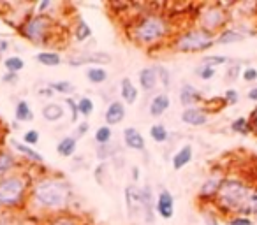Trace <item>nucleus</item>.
I'll use <instances>...</instances> for the list:
<instances>
[{"mask_svg": "<svg viewBox=\"0 0 257 225\" xmlns=\"http://www.w3.org/2000/svg\"><path fill=\"white\" fill-rule=\"evenodd\" d=\"M173 32V25L164 15L147 13L131 23L128 37L134 44L143 48H155L162 44Z\"/></svg>", "mask_w": 257, "mask_h": 225, "instance_id": "1", "label": "nucleus"}, {"mask_svg": "<svg viewBox=\"0 0 257 225\" xmlns=\"http://www.w3.org/2000/svg\"><path fill=\"white\" fill-rule=\"evenodd\" d=\"M71 200V186L65 179L46 176L34 183L30 190V202L37 209L64 211Z\"/></svg>", "mask_w": 257, "mask_h": 225, "instance_id": "2", "label": "nucleus"}, {"mask_svg": "<svg viewBox=\"0 0 257 225\" xmlns=\"http://www.w3.org/2000/svg\"><path fill=\"white\" fill-rule=\"evenodd\" d=\"M250 192H252V188L243 179L224 178L217 195H215V204L222 213L241 214V209L248 199Z\"/></svg>", "mask_w": 257, "mask_h": 225, "instance_id": "3", "label": "nucleus"}, {"mask_svg": "<svg viewBox=\"0 0 257 225\" xmlns=\"http://www.w3.org/2000/svg\"><path fill=\"white\" fill-rule=\"evenodd\" d=\"M30 179L29 176L11 172V174L0 178V207L15 209L22 207L29 199Z\"/></svg>", "mask_w": 257, "mask_h": 225, "instance_id": "4", "label": "nucleus"}, {"mask_svg": "<svg viewBox=\"0 0 257 225\" xmlns=\"http://www.w3.org/2000/svg\"><path fill=\"white\" fill-rule=\"evenodd\" d=\"M18 30L27 41L43 46V44H50L55 34V23L50 15H36L29 16Z\"/></svg>", "mask_w": 257, "mask_h": 225, "instance_id": "5", "label": "nucleus"}, {"mask_svg": "<svg viewBox=\"0 0 257 225\" xmlns=\"http://www.w3.org/2000/svg\"><path fill=\"white\" fill-rule=\"evenodd\" d=\"M215 39L217 37L213 34L206 32V30L199 29V27H194V29L180 34L173 41V48L176 51H182V53H201V51L210 50L215 44Z\"/></svg>", "mask_w": 257, "mask_h": 225, "instance_id": "6", "label": "nucleus"}, {"mask_svg": "<svg viewBox=\"0 0 257 225\" xmlns=\"http://www.w3.org/2000/svg\"><path fill=\"white\" fill-rule=\"evenodd\" d=\"M227 22H229V13L225 9H222L220 6H206L197 15V27L213 34V36L218 30H224Z\"/></svg>", "mask_w": 257, "mask_h": 225, "instance_id": "7", "label": "nucleus"}, {"mask_svg": "<svg viewBox=\"0 0 257 225\" xmlns=\"http://www.w3.org/2000/svg\"><path fill=\"white\" fill-rule=\"evenodd\" d=\"M125 202H127V211L131 216L143 214V197H141V188L136 185H128L125 188Z\"/></svg>", "mask_w": 257, "mask_h": 225, "instance_id": "8", "label": "nucleus"}, {"mask_svg": "<svg viewBox=\"0 0 257 225\" xmlns=\"http://www.w3.org/2000/svg\"><path fill=\"white\" fill-rule=\"evenodd\" d=\"M157 214L164 220H169L175 214V197L169 190H161L157 195V204H155Z\"/></svg>", "mask_w": 257, "mask_h": 225, "instance_id": "9", "label": "nucleus"}, {"mask_svg": "<svg viewBox=\"0 0 257 225\" xmlns=\"http://www.w3.org/2000/svg\"><path fill=\"white\" fill-rule=\"evenodd\" d=\"M69 64L79 67V65L85 64H97L102 67L104 64H111V57L106 53H83V55H74V57L69 58Z\"/></svg>", "mask_w": 257, "mask_h": 225, "instance_id": "10", "label": "nucleus"}, {"mask_svg": "<svg viewBox=\"0 0 257 225\" xmlns=\"http://www.w3.org/2000/svg\"><path fill=\"white\" fill-rule=\"evenodd\" d=\"M182 122L190 127H201L208 123V113H204L203 107H185L182 113Z\"/></svg>", "mask_w": 257, "mask_h": 225, "instance_id": "11", "label": "nucleus"}, {"mask_svg": "<svg viewBox=\"0 0 257 225\" xmlns=\"http://www.w3.org/2000/svg\"><path fill=\"white\" fill-rule=\"evenodd\" d=\"M180 102L187 107H194L196 104L203 102V93H201L196 86L185 83V85L180 88Z\"/></svg>", "mask_w": 257, "mask_h": 225, "instance_id": "12", "label": "nucleus"}, {"mask_svg": "<svg viewBox=\"0 0 257 225\" xmlns=\"http://www.w3.org/2000/svg\"><path fill=\"white\" fill-rule=\"evenodd\" d=\"M123 141H125V146L131 148V150L145 151V148H147L143 134L138 129H134V127H127L123 130Z\"/></svg>", "mask_w": 257, "mask_h": 225, "instance_id": "13", "label": "nucleus"}, {"mask_svg": "<svg viewBox=\"0 0 257 225\" xmlns=\"http://www.w3.org/2000/svg\"><path fill=\"white\" fill-rule=\"evenodd\" d=\"M220 183H222V178H218V176H210V178L201 185L199 193H197L199 200H215V195H217L218 188H220Z\"/></svg>", "mask_w": 257, "mask_h": 225, "instance_id": "14", "label": "nucleus"}, {"mask_svg": "<svg viewBox=\"0 0 257 225\" xmlns=\"http://www.w3.org/2000/svg\"><path fill=\"white\" fill-rule=\"evenodd\" d=\"M104 118H106L107 127H109V125H118V123L125 118L123 102H120V100H113V102L107 106L106 113H104Z\"/></svg>", "mask_w": 257, "mask_h": 225, "instance_id": "15", "label": "nucleus"}, {"mask_svg": "<svg viewBox=\"0 0 257 225\" xmlns=\"http://www.w3.org/2000/svg\"><path fill=\"white\" fill-rule=\"evenodd\" d=\"M192 155H194V151H192V146H190V144L182 146L175 155H173V169H175V171H180V169H183L185 165H189L190 160H192Z\"/></svg>", "mask_w": 257, "mask_h": 225, "instance_id": "16", "label": "nucleus"}, {"mask_svg": "<svg viewBox=\"0 0 257 225\" xmlns=\"http://www.w3.org/2000/svg\"><path fill=\"white\" fill-rule=\"evenodd\" d=\"M169 104H171V100H169V97L166 95V93H157V95L152 99L150 102V115L152 116H162L166 113V111L169 109Z\"/></svg>", "mask_w": 257, "mask_h": 225, "instance_id": "17", "label": "nucleus"}, {"mask_svg": "<svg viewBox=\"0 0 257 225\" xmlns=\"http://www.w3.org/2000/svg\"><path fill=\"white\" fill-rule=\"evenodd\" d=\"M11 146L15 148L16 151H18L20 155H23V157L27 158V160L30 162H36V164H44V158L43 155H39L36 150H34L32 146H27L25 143H18V141H13Z\"/></svg>", "mask_w": 257, "mask_h": 225, "instance_id": "18", "label": "nucleus"}, {"mask_svg": "<svg viewBox=\"0 0 257 225\" xmlns=\"http://www.w3.org/2000/svg\"><path fill=\"white\" fill-rule=\"evenodd\" d=\"M16 165H18V160H16L15 155L9 153V151L0 150V178L11 174L16 169Z\"/></svg>", "mask_w": 257, "mask_h": 225, "instance_id": "19", "label": "nucleus"}, {"mask_svg": "<svg viewBox=\"0 0 257 225\" xmlns=\"http://www.w3.org/2000/svg\"><path fill=\"white\" fill-rule=\"evenodd\" d=\"M157 72L155 69L152 67H147L143 71H140V85L143 88V92H152V90L157 86Z\"/></svg>", "mask_w": 257, "mask_h": 225, "instance_id": "20", "label": "nucleus"}, {"mask_svg": "<svg viewBox=\"0 0 257 225\" xmlns=\"http://www.w3.org/2000/svg\"><path fill=\"white\" fill-rule=\"evenodd\" d=\"M241 41H245V34H241L236 29H224L215 39V44H232L241 43Z\"/></svg>", "mask_w": 257, "mask_h": 225, "instance_id": "21", "label": "nucleus"}, {"mask_svg": "<svg viewBox=\"0 0 257 225\" xmlns=\"http://www.w3.org/2000/svg\"><path fill=\"white\" fill-rule=\"evenodd\" d=\"M141 197H143V214H145V220L148 223L154 221V193H152L150 186H145L141 190Z\"/></svg>", "mask_w": 257, "mask_h": 225, "instance_id": "22", "label": "nucleus"}, {"mask_svg": "<svg viewBox=\"0 0 257 225\" xmlns=\"http://www.w3.org/2000/svg\"><path fill=\"white\" fill-rule=\"evenodd\" d=\"M120 95H121V99H123L127 104H134V102L138 100V88L133 85V81H131L128 78H123V79H121Z\"/></svg>", "mask_w": 257, "mask_h": 225, "instance_id": "23", "label": "nucleus"}, {"mask_svg": "<svg viewBox=\"0 0 257 225\" xmlns=\"http://www.w3.org/2000/svg\"><path fill=\"white\" fill-rule=\"evenodd\" d=\"M76 148H78V139L74 136H67L57 144V153L62 157H72L76 153Z\"/></svg>", "mask_w": 257, "mask_h": 225, "instance_id": "24", "label": "nucleus"}, {"mask_svg": "<svg viewBox=\"0 0 257 225\" xmlns=\"http://www.w3.org/2000/svg\"><path fill=\"white\" fill-rule=\"evenodd\" d=\"M64 116V107L57 102H50L43 107V118L48 122H58Z\"/></svg>", "mask_w": 257, "mask_h": 225, "instance_id": "25", "label": "nucleus"}, {"mask_svg": "<svg viewBox=\"0 0 257 225\" xmlns=\"http://www.w3.org/2000/svg\"><path fill=\"white\" fill-rule=\"evenodd\" d=\"M15 118H16V122H32L34 113H32V107H30L29 102H25V100H20V102L16 104Z\"/></svg>", "mask_w": 257, "mask_h": 225, "instance_id": "26", "label": "nucleus"}, {"mask_svg": "<svg viewBox=\"0 0 257 225\" xmlns=\"http://www.w3.org/2000/svg\"><path fill=\"white\" fill-rule=\"evenodd\" d=\"M36 60L41 65H46V67H57V65L62 64V57L55 51H41V53L36 55Z\"/></svg>", "mask_w": 257, "mask_h": 225, "instance_id": "27", "label": "nucleus"}, {"mask_svg": "<svg viewBox=\"0 0 257 225\" xmlns=\"http://www.w3.org/2000/svg\"><path fill=\"white\" fill-rule=\"evenodd\" d=\"M86 79L93 85H100L107 79V71L100 65H95V67H88L86 69Z\"/></svg>", "mask_w": 257, "mask_h": 225, "instance_id": "28", "label": "nucleus"}, {"mask_svg": "<svg viewBox=\"0 0 257 225\" xmlns=\"http://www.w3.org/2000/svg\"><path fill=\"white\" fill-rule=\"evenodd\" d=\"M72 32H74V39L78 41V43H83V41L92 37V29H90V25L85 20H78V23L74 25Z\"/></svg>", "mask_w": 257, "mask_h": 225, "instance_id": "29", "label": "nucleus"}, {"mask_svg": "<svg viewBox=\"0 0 257 225\" xmlns=\"http://www.w3.org/2000/svg\"><path fill=\"white\" fill-rule=\"evenodd\" d=\"M4 67L8 72H13V74H18L20 71H23V67H25V62H23L22 57H8L4 60Z\"/></svg>", "mask_w": 257, "mask_h": 225, "instance_id": "30", "label": "nucleus"}, {"mask_svg": "<svg viewBox=\"0 0 257 225\" xmlns=\"http://www.w3.org/2000/svg\"><path fill=\"white\" fill-rule=\"evenodd\" d=\"M245 214H257V188H252L239 216H245Z\"/></svg>", "mask_w": 257, "mask_h": 225, "instance_id": "31", "label": "nucleus"}, {"mask_svg": "<svg viewBox=\"0 0 257 225\" xmlns=\"http://www.w3.org/2000/svg\"><path fill=\"white\" fill-rule=\"evenodd\" d=\"M48 86H50L55 93H62V95H71V93H74V90H76L71 81H53Z\"/></svg>", "mask_w": 257, "mask_h": 225, "instance_id": "32", "label": "nucleus"}, {"mask_svg": "<svg viewBox=\"0 0 257 225\" xmlns=\"http://www.w3.org/2000/svg\"><path fill=\"white\" fill-rule=\"evenodd\" d=\"M168 136H169L168 129H166L162 123H155V125L150 127V137L155 143H164V141L168 139Z\"/></svg>", "mask_w": 257, "mask_h": 225, "instance_id": "33", "label": "nucleus"}, {"mask_svg": "<svg viewBox=\"0 0 257 225\" xmlns=\"http://www.w3.org/2000/svg\"><path fill=\"white\" fill-rule=\"evenodd\" d=\"M78 111L79 115H83L86 118V116H90L93 113V109H95V106H93V100L90 99V97H81V99L78 100Z\"/></svg>", "mask_w": 257, "mask_h": 225, "instance_id": "34", "label": "nucleus"}, {"mask_svg": "<svg viewBox=\"0 0 257 225\" xmlns=\"http://www.w3.org/2000/svg\"><path fill=\"white\" fill-rule=\"evenodd\" d=\"M111 137H113V132H111V129L107 125L99 127V129L95 130V143L99 144V146H102V144H109Z\"/></svg>", "mask_w": 257, "mask_h": 225, "instance_id": "35", "label": "nucleus"}, {"mask_svg": "<svg viewBox=\"0 0 257 225\" xmlns=\"http://www.w3.org/2000/svg\"><path fill=\"white\" fill-rule=\"evenodd\" d=\"M48 225H83V223L76 216H72V214H60V216L57 214Z\"/></svg>", "mask_w": 257, "mask_h": 225, "instance_id": "36", "label": "nucleus"}, {"mask_svg": "<svg viewBox=\"0 0 257 225\" xmlns=\"http://www.w3.org/2000/svg\"><path fill=\"white\" fill-rule=\"evenodd\" d=\"M155 72H157V79H161L162 86H164V88H169V86H171V76H169L168 69L162 67V65H157V67H155Z\"/></svg>", "mask_w": 257, "mask_h": 225, "instance_id": "37", "label": "nucleus"}, {"mask_svg": "<svg viewBox=\"0 0 257 225\" xmlns=\"http://www.w3.org/2000/svg\"><path fill=\"white\" fill-rule=\"evenodd\" d=\"M231 129L232 132H238V134H248V122H246V118H236L234 122L231 123Z\"/></svg>", "mask_w": 257, "mask_h": 225, "instance_id": "38", "label": "nucleus"}, {"mask_svg": "<svg viewBox=\"0 0 257 225\" xmlns=\"http://www.w3.org/2000/svg\"><path fill=\"white\" fill-rule=\"evenodd\" d=\"M196 74L199 76L201 79L208 81V79L215 78L217 71H215V67H210V65H201V67H197V69H196Z\"/></svg>", "mask_w": 257, "mask_h": 225, "instance_id": "39", "label": "nucleus"}, {"mask_svg": "<svg viewBox=\"0 0 257 225\" xmlns=\"http://www.w3.org/2000/svg\"><path fill=\"white\" fill-rule=\"evenodd\" d=\"M227 60V57H222V55H213V57H204L203 65H210V67H217V65H224Z\"/></svg>", "mask_w": 257, "mask_h": 225, "instance_id": "40", "label": "nucleus"}, {"mask_svg": "<svg viewBox=\"0 0 257 225\" xmlns=\"http://www.w3.org/2000/svg\"><path fill=\"white\" fill-rule=\"evenodd\" d=\"M23 143L27 146H34V144L39 143V132L37 130H27L25 136H23Z\"/></svg>", "mask_w": 257, "mask_h": 225, "instance_id": "41", "label": "nucleus"}, {"mask_svg": "<svg viewBox=\"0 0 257 225\" xmlns=\"http://www.w3.org/2000/svg\"><path fill=\"white\" fill-rule=\"evenodd\" d=\"M239 71H241V65H239L238 62H234V64H232L231 67H227V71H225V79H227V81H234V79L238 78Z\"/></svg>", "mask_w": 257, "mask_h": 225, "instance_id": "42", "label": "nucleus"}, {"mask_svg": "<svg viewBox=\"0 0 257 225\" xmlns=\"http://www.w3.org/2000/svg\"><path fill=\"white\" fill-rule=\"evenodd\" d=\"M111 153H114V150L109 146V144H102V146L97 148V157H99L100 160H106V158H109Z\"/></svg>", "mask_w": 257, "mask_h": 225, "instance_id": "43", "label": "nucleus"}, {"mask_svg": "<svg viewBox=\"0 0 257 225\" xmlns=\"http://www.w3.org/2000/svg\"><path fill=\"white\" fill-rule=\"evenodd\" d=\"M241 78H243V81H246V83H253V81H257V69H253V67H246L245 71L241 72Z\"/></svg>", "mask_w": 257, "mask_h": 225, "instance_id": "44", "label": "nucleus"}, {"mask_svg": "<svg viewBox=\"0 0 257 225\" xmlns=\"http://www.w3.org/2000/svg\"><path fill=\"white\" fill-rule=\"evenodd\" d=\"M246 122H248V130L257 136V107L250 113V116L246 118Z\"/></svg>", "mask_w": 257, "mask_h": 225, "instance_id": "45", "label": "nucleus"}, {"mask_svg": "<svg viewBox=\"0 0 257 225\" xmlns=\"http://www.w3.org/2000/svg\"><path fill=\"white\" fill-rule=\"evenodd\" d=\"M65 104H67L69 109H71V118H72V123H76V122H78V116H79L78 104H76L72 99H65Z\"/></svg>", "mask_w": 257, "mask_h": 225, "instance_id": "46", "label": "nucleus"}, {"mask_svg": "<svg viewBox=\"0 0 257 225\" xmlns=\"http://www.w3.org/2000/svg\"><path fill=\"white\" fill-rule=\"evenodd\" d=\"M227 225H252V220H250L248 216H239V214H236L234 218H231V220L227 221Z\"/></svg>", "mask_w": 257, "mask_h": 225, "instance_id": "47", "label": "nucleus"}, {"mask_svg": "<svg viewBox=\"0 0 257 225\" xmlns=\"http://www.w3.org/2000/svg\"><path fill=\"white\" fill-rule=\"evenodd\" d=\"M224 99H225V102H227V104H236V102H238V99H239V95H238V92H236V90H227V92H225V95H224Z\"/></svg>", "mask_w": 257, "mask_h": 225, "instance_id": "48", "label": "nucleus"}, {"mask_svg": "<svg viewBox=\"0 0 257 225\" xmlns=\"http://www.w3.org/2000/svg\"><path fill=\"white\" fill-rule=\"evenodd\" d=\"M51 6L53 4H51L50 0H43V2H39V6H37V11L39 13H37V15H48V9H50Z\"/></svg>", "mask_w": 257, "mask_h": 225, "instance_id": "49", "label": "nucleus"}, {"mask_svg": "<svg viewBox=\"0 0 257 225\" xmlns=\"http://www.w3.org/2000/svg\"><path fill=\"white\" fill-rule=\"evenodd\" d=\"M2 81H4V83H16V81H18V74H13V72H6V74L2 76Z\"/></svg>", "mask_w": 257, "mask_h": 225, "instance_id": "50", "label": "nucleus"}, {"mask_svg": "<svg viewBox=\"0 0 257 225\" xmlns=\"http://www.w3.org/2000/svg\"><path fill=\"white\" fill-rule=\"evenodd\" d=\"M88 129H90L88 122H83V123H79V125H78V130H76V134H78V136H85V134L88 132Z\"/></svg>", "mask_w": 257, "mask_h": 225, "instance_id": "51", "label": "nucleus"}, {"mask_svg": "<svg viewBox=\"0 0 257 225\" xmlns=\"http://www.w3.org/2000/svg\"><path fill=\"white\" fill-rule=\"evenodd\" d=\"M104 169H106V167H104V164H100L99 167L95 169V179H97V183H99V185H100V183H102V174H104Z\"/></svg>", "mask_w": 257, "mask_h": 225, "instance_id": "52", "label": "nucleus"}, {"mask_svg": "<svg viewBox=\"0 0 257 225\" xmlns=\"http://www.w3.org/2000/svg\"><path fill=\"white\" fill-rule=\"evenodd\" d=\"M246 99L257 102V86H255V88H250L248 90V93H246Z\"/></svg>", "mask_w": 257, "mask_h": 225, "instance_id": "53", "label": "nucleus"}, {"mask_svg": "<svg viewBox=\"0 0 257 225\" xmlns=\"http://www.w3.org/2000/svg\"><path fill=\"white\" fill-rule=\"evenodd\" d=\"M8 50H9V41L0 39V55L6 53V51H8Z\"/></svg>", "mask_w": 257, "mask_h": 225, "instance_id": "54", "label": "nucleus"}, {"mask_svg": "<svg viewBox=\"0 0 257 225\" xmlns=\"http://www.w3.org/2000/svg\"><path fill=\"white\" fill-rule=\"evenodd\" d=\"M39 93H41V95H46V97H53V90H51L50 88V86H48V88H41L39 90Z\"/></svg>", "mask_w": 257, "mask_h": 225, "instance_id": "55", "label": "nucleus"}, {"mask_svg": "<svg viewBox=\"0 0 257 225\" xmlns=\"http://www.w3.org/2000/svg\"><path fill=\"white\" fill-rule=\"evenodd\" d=\"M206 225H220L217 221V218H213V216H208L206 218Z\"/></svg>", "mask_w": 257, "mask_h": 225, "instance_id": "56", "label": "nucleus"}, {"mask_svg": "<svg viewBox=\"0 0 257 225\" xmlns=\"http://www.w3.org/2000/svg\"><path fill=\"white\" fill-rule=\"evenodd\" d=\"M133 176H134V179L140 178V171H138V167H133Z\"/></svg>", "mask_w": 257, "mask_h": 225, "instance_id": "57", "label": "nucleus"}, {"mask_svg": "<svg viewBox=\"0 0 257 225\" xmlns=\"http://www.w3.org/2000/svg\"><path fill=\"white\" fill-rule=\"evenodd\" d=\"M0 132H2V127H0Z\"/></svg>", "mask_w": 257, "mask_h": 225, "instance_id": "58", "label": "nucleus"}]
</instances>
